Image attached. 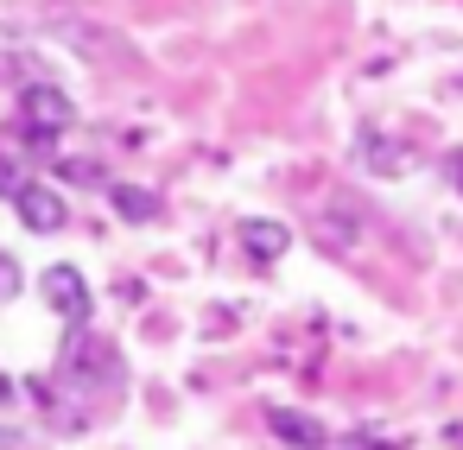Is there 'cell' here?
Segmentation results:
<instances>
[{"mask_svg":"<svg viewBox=\"0 0 463 450\" xmlns=\"http://www.w3.org/2000/svg\"><path fill=\"white\" fill-rule=\"evenodd\" d=\"M39 292H45V305H52L64 323H83V317H90V279H83L77 267H64V260L45 267V273H39Z\"/></svg>","mask_w":463,"mask_h":450,"instance_id":"obj_2","label":"cell"},{"mask_svg":"<svg viewBox=\"0 0 463 450\" xmlns=\"http://www.w3.org/2000/svg\"><path fill=\"white\" fill-rule=\"evenodd\" d=\"M444 172H450V184L463 191V153H450V159H444Z\"/></svg>","mask_w":463,"mask_h":450,"instance_id":"obj_11","label":"cell"},{"mask_svg":"<svg viewBox=\"0 0 463 450\" xmlns=\"http://www.w3.org/2000/svg\"><path fill=\"white\" fill-rule=\"evenodd\" d=\"M343 450H400V444H393V437H349Z\"/></svg>","mask_w":463,"mask_h":450,"instance_id":"obj_10","label":"cell"},{"mask_svg":"<svg viewBox=\"0 0 463 450\" xmlns=\"http://www.w3.org/2000/svg\"><path fill=\"white\" fill-rule=\"evenodd\" d=\"M14 210H20V222H26L33 235H58V229L71 222V210H64V197H58L52 184H26V191L14 197Z\"/></svg>","mask_w":463,"mask_h":450,"instance_id":"obj_3","label":"cell"},{"mask_svg":"<svg viewBox=\"0 0 463 450\" xmlns=\"http://www.w3.org/2000/svg\"><path fill=\"white\" fill-rule=\"evenodd\" d=\"M362 165L381 172V178H393V172H406V153L393 140H381V134H362Z\"/></svg>","mask_w":463,"mask_h":450,"instance_id":"obj_7","label":"cell"},{"mask_svg":"<svg viewBox=\"0 0 463 450\" xmlns=\"http://www.w3.org/2000/svg\"><path fill=\"white\" fill-rule=\"evenodd\" d=\"M109 197H115V210H121L128 222H153V216H159V191H146V184H115Z\"/></svg>","mask_w":463,"mask_h":450,"instance_id":"obj_6","label":"cell"},{"mask_svg":"<svg viewBox=\"0 0 463 450\" xmlns=\"http://www.w3.org/2000/svg\"><path fill=\"white\" fill-rule=\"evenodd\" d=\"M26 184H33V178H26V172H20L14 159H0V197H7V203H14V197H20Z\"/></svg>","mask_w":463,"mask_h":450,"instance_id":"obj_9","label":"cell"},{"mask_svg":"<svg viewBox=\"0 0 463 450\" xmlns=\"http://www.w3.org/2000/svg\"><path fill=\"white\" fill-rule=\"evenodd\" d=\"M20 286H26V273H20V260L0 248V305H14L20 298Z\"/></svg>","mask_w":463,"mask_h":450,"instance_id":"obj_8","label":"cell"},{"mask_svg":"<svg viewBox=\"0 0 463 450\" xmlns=\"http://www.w3.org/2000/svg\"><path fill=\"white\" fill-rule=\"evenodd\" d=\"M286 248H292V229H286V222H267V216H248V222H241V254H248V260L267 267V260H279Z\"/></svg>","mask_w":463,"mask_h":450,"instance_id":"obj_5","label":"cell"},{"mask_svg":"<svg viewBox=\"0 0 463 450\" xmlns=\"http://www.w3.org/2000/svg\"><path fill=\"white\" fill-rule=\"evenodd\" d=\"M267 431H273L279 444H292V450H324V444H330V431H324L311 412H292V406H273V412H267Z\"/></svg>","mask_w":463,"mask_h":450,"instance_id":"obj_4","label":"cell"},{"mask_svg":"<svg viewBox=\"0 0 463 450\" xmlns=\"http://www.w3.org/2000/svg\"><path fill=\"white\" fill-rule=\"evenodd\" d=\"M20 121H26L33 140H58V134L77 121V108H71V96H64L58 83H26V89H20Z\"/></svg>","mask_w":463,"mask_h":450,"instance_id":"obj_1","label":"cell"},{"mask_svg":"<svg viewBox=\"0 0 463 450\" xmlns=\"http://www.w3.org/2000/svg\"><path fill=\"white\" fill-rule=\"evenodd\" d=\"M0 450H26V444H20V431H14V425H0Z\"/></svg>","mask_w":463,"mask_h":450,"instance_id":"obj_12","label":"cell"}]
</instances>
